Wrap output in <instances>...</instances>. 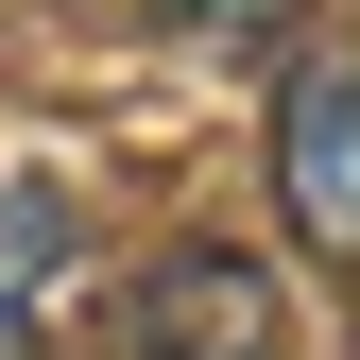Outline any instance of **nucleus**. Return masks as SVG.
Returning a JSON list of instances; mask_svg holds the SVG:
<instances>
[{"label": "nucleus", "instance_id": "obj_4", "mask_svg": "<svg viewBox=\"0 0 360 360\" xmlns=\"http://www.w3.org/2000/svg\"><path fill=\"white\" fill-rule=\"evenodd\" d=\"M172 34H257V18H292V0H155Z\"/></svg>", "mask_w": 360, "mask_h": 360}, {"label": "nucleus", "instance_id": "obj_3", "mask_svg": "<svg viewBox=\"0 0 360 360\" xmlns=\"http://www.w3.org/2000/svg\"><path fill=\"white\" fill-rule=\"evenodd\" d=\"M86 326V206L52 172H0V360H52Z\"/></svg>", "mask_w": 360, "mask_h": 360}, {"label": "nucleus", "instance_id": "obj_2", "mask_svg": "<svg viewBox=\"0 0 360 360\" xmlns=\"http://www.w3.org/2000/svg\"><path fill=\"white\" fill-rule=\"evenodd\" d=\"M275 206L309 257H343L360 275V52H309L292 103H275Z\"/></svg>", "mask_w": 360, "mask_h": 360}, {"label": "nucleus", "instance_id": "obj_1", "mask_svg": "<svg viewBox=\"0 0 360 360\" xmlns=\"http://www.w3.org/2000/svg\"><path fill=\"white\" fill-rule=\"evenodd\" d=\"M275 326H292V292L240 240H155L120 275V360H275Z\"/></svg>", "mask_w": 360, "mask_h": 360}]
</instances>
